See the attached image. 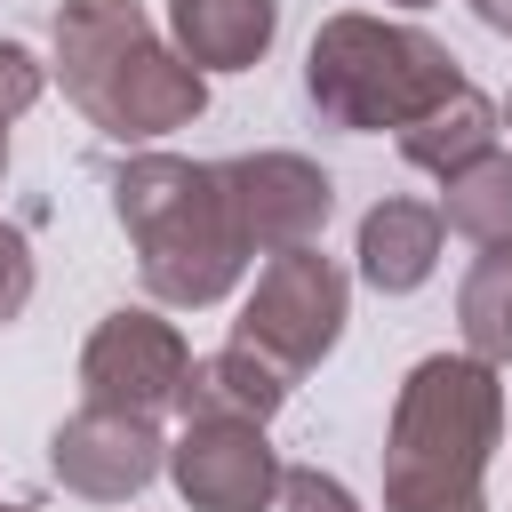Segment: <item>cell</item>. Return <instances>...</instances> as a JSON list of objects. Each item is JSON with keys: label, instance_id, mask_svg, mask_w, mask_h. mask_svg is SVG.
<instances>
[{"label": "cell", "instance_id": "cell-13", "mask_svg": "<svg viewBox=\"0 0 512 512\" xmlns=\"http://www.w3.org/2000/svg\"><path fill=\"white\" fill-rule=\"evenodd\" d=\"M24 304V248H16V232H0V320Z\"/></svg>", "mask_w": 512, "mask_h": 512}, {"label": "cell", "instance_id": "cell-11", "mask_svg": "<svg viewBox=\"0 0 512 512\" xmlns=\"http://www.w3.org/2000/svg\"><path fill=\"white\" fill-rule=\"evenodd\" d=\"M448 216H456V224H472L480 240L512 232V160H488V168H472V176H464V192L448 200Z\"/></svg>", "mask_w": 512, "mask_h": 512}, {"label": "cell", "instance_id": "cell-2", "mask_svg": "<svg viewBox=\"0 0 512 512\" xmlns=\"http://www.w3.org/2000/svg\"><path fill=\"white\" fill-rule=\"evenodd\" d=\"M216 184H224V168H168V160L120 176V216L144 232V272L160 296L208 304L232 280L240 224H232V200Z\"/></svg>", "mask_w": 512, "mask_h": 512}, {"label": "cell", "instance_id": "cell-5", "mask_svg": "<svg viewBox=\"0 0 512 512\" xmlns=\"http://www.w3.org/2000/svg\"><path fill=\"white\" fill-rule=\"evenodd\" d=\"M336 320H344V280L320 264V256H288L264 272L248 320H240V352H280V368L296 376L304 360H320L336 344Z\"/></svg>", "mask_w": 512, "mask_h": 512}, {"label": "cell", "instance_id": "cell-10", "mask_svg": "<svg viewBox=\"0 0 512 512\" xmlns=\"http://www.w3.org/2000/svg\"><path fill=\"white\" fill-rule=\"evenodd\" d=\"M432 248H440V224L424 208H408V200L376 208L368 232H360V256H368V280L376 288H416L432 272Z\"/></svg>", "mask_w": 512, "mask_h": 512}, {"label": "cell", "instance_id": "cell-8", "mask_svg": "<svg viewBox=\"0 0 512 512\" xmlns=\"http://www.w3.org/2000/svg\"><path fill=\"white\" fill-rule=\"evenodd\" d=\"M56 472L80 480L88 496H120L152 472V432L136 416H88V424L56 432Z\"/></svg>", "mask_w": 512, "mask_h": 512}, {"label": "cell", "instance_id": "cell-14", "mask_svg": "<svg viewBox=\"0 0 512 512\" xmlns=\"http://www.w3.org/2000/svg\"><path fill=\"white\" fill-rule=\"evenodd\" d=\"M480 16H488L496 32H512V0H480Z\"/></svg>", "mask_w": 512, "mask_h": 512}, {"label": "cell", "instance_id": "cell-7", "mask_svg": "<svg viewBox=\"0 0 512 512\" xmlns=\"http://www.w3.org/2000/svg\"><path fill=\"white\" fill-rule=\"evenodd\" d=\"M176 376H184V344H176L160 320H144V312H120V320L96 336V352H88L96 400H120V392H128V408H152Z\"/></svg>", "mask_w": 512, "mask_h": 512}, {"label": "cell", "instance_id": "cell-3", "mask_svg": "<svg viewBox=\"0 0 512 512\" xmlns=\"http://www.w3.org/2000/svg\"><path fill=\"white\" fill-rule=\"evenodd\" d=\"M464 80L448 72V56L416 32H384V24H328L312 40V104H328L344 128H416L432 104H448Z\"/></svg>", "mask_w": 512, "mask_h": 512}, {"label": "cell", "instance_id": "cell-12", "mask_svg": "<svg viewBox=\"0 0 512 512\" xmlns=\"http://www.w3.org/2000/svg\"><path fill=\"white\" fill-rule=\"evenodd\" d=\"M288 512H352V504H344L336 480H320V472H288Z\"/></svg>", "mask_w": 512, "mask_h": 512}, {"label": "cell", "instance_id": "cell-4", "mask_svg": "<svg viewBox=\"0 0 512 512\" xmlns=\"http://www.w3.org/2000/svg\"><path fill=\"white\" fill-rule=\"evenodd\" d=\"M496 432V384L464 360H424L400 400V448L432 456V480H392V512H472V472Z\"/></svg>", "mask_w": 512, "mask_h": 512}, {"label": "cell", "instance_id": "cell-6", "mask_svg": "<svg viewBox=\"0 0 512 512\" xmlns=\"http://www.w3.org/2000/svg\"><path fill=\"white\" fill-rule=\"evenodd\" d=\"M176 480L200 512H256L272 488V448L256 440V424H232L224 408L176 448Z\"/></svg>", "mask_w": 512, "mask_h": 512}, {"label": "cell", "instance_id": "cell-9", "mask_svg": "<svg viewBox=\"0 0 512 512\" xmlns=\"http://www.w3.org/2000/svg\"><path fill=\"white\" fill-rule=\"evenodd\" d=\"M176 32L200 64H248L272 40V0H176Z\"/></svg>", "mask_w": 512, "mask_h": 512}, {"label": "cell", "instance_id": "cell-1", "mask_svg": "<svg viewBox=\"0 0 512 512\" xmlns=\"http://www.w3.org/2000/svg\"><path fill=\"white\" fill-rule=\"evenodd\" d=\"M64 64H72V96L112 136H160L184 112H200V80L152 48V32L136 24L128 0H72Z\"/></svg>", "mask_w": 512, "mask_h": 512}]
</instances>
